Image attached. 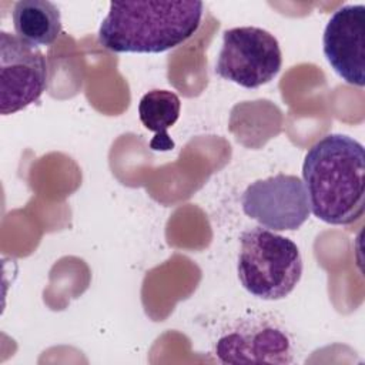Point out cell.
I'll use <instances>...</instances> for the list:
<instances>
[{"label":"cell","mask_w":365,"mask_h":365,"mask_svg":"<svg viewBox=\"0 0 365 365\" xmlns=\"http://www.w3.org/2000/svg\"><path fill=\"white\" fill-rule=\"evenodd\" d=\"M365 151L346 134H328L305 154L302 178L309 208L321 221L348 225L362 217Z\"/></svg>","instance_id":"1"},{"label":"cell","mask_w":365,"mask_h":365,"mask_svg":"<svg viewBox=\"0 0 365 365\" xmlns=\"http://www.w3.org/2000/svg\"><path fill=\"white\" fill-rule=\"evenodd\" d=\"M201 1L110 3L98 43L114 53H163L187 41L200 27Z\"/></svg>","instance_id":"2"},{"label":"cell","mask_w":365,"mask_h":365,"mask_svg":"<svg viewBox=\"0 0 365 365\" xmlns=\"http://www.w3.org/2000/svg\"><path fill=\"white\" fill-rule=\"evenodd\" d=\"M237 272L241 285L254 297L277 301L288 297L302 277L297 244L265 227H252L240 237Z\"/></svg>","instance_id":"3"},{"label":"cell","mask_w":365,"mask_h":365,"mask_svg":"<svg viewBox=\"0 0 365 365\" xmlns=\"http://www.w3.org/2000/svg\"><path fill=\"white\" fill-rule=\"evenodd\" d=\"M214 355L221 364H292L295 339L282 318L248 311L221 329Z\"/></svg>","instance_id":"4"},{"label":"cell","mask_w":365,"mask_h":365,"mask_svg":"<svg viewBox=\"0 0 365 365\" xmlns=\"http://www.w3.org/2000/svg\"><path fill=\"white\" fill-rule=\"evenodd\" d=\"M282 53L269 31L254 27H234L222 34L215 73L244 88H258L279 73Z\"/></svg>","instance_id":"5"},{"label":"cell","mask_w":365,"mask_h":365,"mask_svg":"<svg viewBox=\"0 0 365 365\" xmlns=\"http://www.w3.org/2000/svg\"><path fill=\"white\" fill-rule=\"evenodd\" d=\"M43 53L7 31L0 33V113L14 114L36 103L47 88Z\"/></svg>","instance_id":"6"},{"label":"cell","mask_w":365,"mask_h":365,"mask_svg":"<svg viewBox=\"0 0 365 365\" xmlns=\"http://www.w3.org/2000/svg\"><path fill=\"white\" fill-rule=\"evenodd\" d=\"M241 205L245 215L272 231L298 230L311 212L302 180L282 173L251 182Z\"/></svg>","instance_id":"7"},{"label":"cell","mask_w":365,"mask_h":365,"mask_svg":"<svg viewBox=\"0 0 365 365\" xmlns=\"http://www.w3.org/2000/svg\"><path fill=\"white\" fill-rule=\"evenodd\" d=\"M322 48L334 71L348 84H365V6L346 4L328 20Z\"/></svg>","instance_id":"8"},{"label":"cell","mask_w":365,"mask_h":365,"mask_svg":"<svg viewBox=\"0 0 365 365\" xmlns=\"http://www.w3.org/2000/svg\"><path fill=\"white\" fill-rule=\"evenodd\" d=\"M16 36L31 46H50L61 33L58 7L47 0H20L11 11Z\"/></svg>","instance_id":"9"},{"label":"cell","mask_w":365,"mask_h":365,"mask_svg":"<svg viewBox=\"0 0 365 365\" xmlns=\"http://www.w3.org/2000/svg\"><path fill=\"white\" fill-rule=\"evenodd\" d=\"M181 111L178 96L168 90H151L145 93L138 103V117L141 124L154 137L150 140V148L154 151H170L174 148V141L168 135V128L173 127Z\"/></svg>","instance_id":"10"}]
</instances>
